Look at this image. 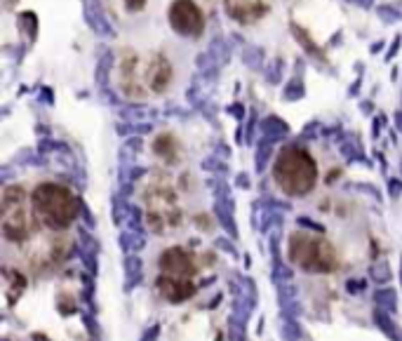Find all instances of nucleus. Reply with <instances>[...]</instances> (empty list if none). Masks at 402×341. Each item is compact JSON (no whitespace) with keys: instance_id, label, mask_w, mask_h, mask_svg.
<instances>
[{"instance_id":"nucleus-4","label":"nucleus","mask_w":402,"mask_h":341,"mask_svg":"<svg viewBox=\"0 0 402 341\" xmlns=\"http://www.w3.org/2000/svg\"><path fill=\"white\" fill-rule=\"evenodd\" d=\"M198 264L183 247H170L160 256L158 290L167 301H186L195 292Z\"/></svg>"},{"instance_id":"nucleus-8","label":"nucleus","mask_w":402,"mask_h":341,"mask_svg":"<svg viewBox=\"0 0 402 341\" xmlns=\"http://www.w3.org/2000/svg\"><path fill=\"white\" fill-rule=\"evenodd\" d=\"M228 10L240 21H252L266 12V5L261 0H228Z\"/></svg>"},{"instance_id":"nucleus-6","label":"nucleus","mask_w":402,"mask_h":341,"mask_svg":"<svg viewBox=\"0 0 402 341\" xmlns=\"http://www.w3.org/2000/svg\"><path fill=\"white\" fill-rule=\"evenodd\" d=\"M148 219L155 228H165V226H174L181 219L179 212L177 193L167 186V183H153L148 191Z\"/></svg>"},{"instance_id":"nucleus-7","label":"nucleus","mask_w":402,"mask_h":341,"mask_svg":"<svg viewBox=\"0 0 402 341\" xmlns=\"http://www.w3.org/2000/svg\"><path fill=\"white\" fill-rule=\"evenodd\" d=\"M170 24L179 36L198 38L205 31V17L193 0H174L170 7Z\"/></svg>"},{"instance_id":"nucleus-9","label":"nucleus","mask_w":402,"mask_h":341,"mask_svg":"<svg viewBox=\"0 0 402 341\" xmlns=\"http://www.w3.org/2000/svg\"><path fill=\"white\" fill-rule=\"evenodd\" d=\"M125 5H127V10L137 12V10H141V7L146 5V0H125Z\"/></svg>"},{"instance_id":"nucleus-1","label":"nucleus","mask_w":402,"mask_h":341,"mask_svg":"<svg viewBox=\"0 0 402 341\" xmlns=\"http://www.w3.org/2000/svg\"><path fill=\"white\" fill-rule=\"evenodd\" d=\"M120 90L134 99L163 94L172 83V64L163 55H125L118 66Z\"/></svg>"},{"instance_id":"nucleus-5","label":"nucleus","mask_w":402,"mask_h":341,"mask_svg":"<svg viewBox=\"0 0 402 341\" xmlns=\"http://www.w3.org/2000/svg\"><path fill=\"white\" fill-rule=\"evenodd\" d=\"M289 259L308 273H332L339 264L334 245L327 238L308 231H297L289 235Z\"/></svg>"},{"instance_id":"nucleus-2","label":"nucleus","mask_w":402,"mask_h":341,"mask_svg":"<svg viewBox=\"0 0 402 341\" xmlns=\"http://www.w3.org/2000/svg\"><path fill=\"white\" fill-rule=\"evenodd\" d=\"M31 209L33 217L47 231H66L78 219L80 202L73 191L57 181L38 183L31 193Z\"/></svg>"},{"instance_id":"nucleus-3","label":"nucleus","mask_w":402,"mask_h":341,"mask_svg":"<svg viewBox=\"0 0 402 341\" xmlns=\"http://www.w3.org/2000/svg\"><path fill=\"white\" fill-rule=\"evenodd\" d=\"M273 179L282 193L299 198L315 189L317 163L301 146H285L273 163Z\"/></svg>"}]
</instances>
